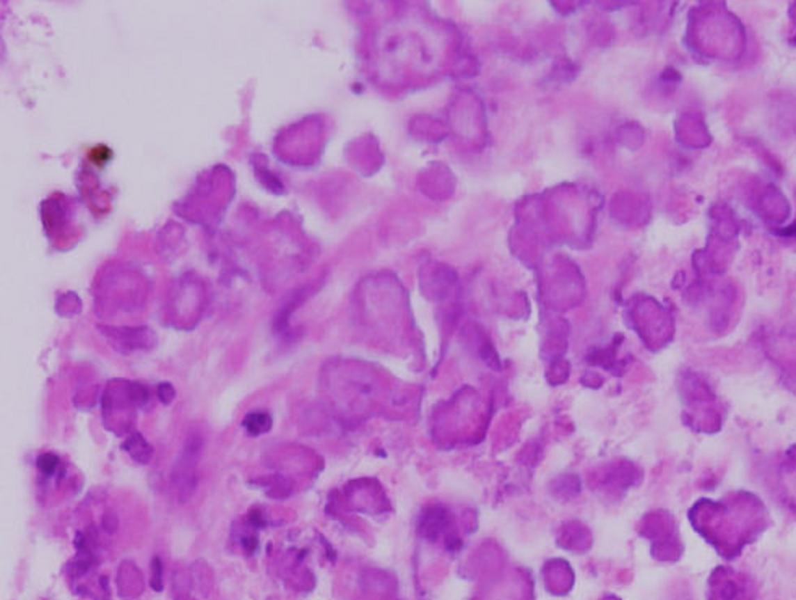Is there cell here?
I'll return each mask as SVG.
<instances>
[{"mask_svg":"<svg viewBox=\"0 0 796 600\" xmlns=\"http://www.w3.org/2000/svg\"><path fill=\"white\" fill-rule=\"evenodd\" d=\"M150 585L153 590H163V563L158 556H154L152 561V579H150Z\"/></svg>","mask_w":796,"mask_h":600,"instance_id":"11","label":"cell"},{"mask_svg":"<svg viewBox=\"0 0 796 600\" xmlns=\"http://www.w3.org/2000/svg\"><path fill=\"white\" fill-rule=\"evenodd\" d=\"M118 585L119 594H122L124 597H137L138 594H142L143 578L137 566L129 563V561L122 563V566L119 568Z\"/></svg>","mask_w":796,"mask_h":600,"instance_id":"7","label":"cell"},{"mask_svg":"<svg viewBox=\"0 0 796 600\" xmlns=\"http://www.w3.org/2000/svg\"><path fill=\"white\" fill-rule=\"evenodd\" d=\"M57 466H59V457L54 456V454L46 452L38 457V467H40V471L45 472L46 475H51V473L56 471Z\"/></svg>","mask_w":796,"mask_h":600,"instance_id":"12","label":"cell"},{"mask_svg":"<svg viewBox=\"0 0 796 600\" xmlns=\"http://www.w3.org/2000/svg\"><path fill=\"white\" fill-rule=\"evenodd\" d=\"M176 600H196V599L189 597V595H179V597H177Z\"/></svg>","mask_w":796,"mask_h":600,"instance_id":"16","label":"cell"},{"mask_svg":"<svg viewBox=\"0 0 796 600\" xmlns=\"http://www.w3.org/2000/svg\"><path fill=\"white\" fill-rule=\"evenodd\" d=\"M122 449L129 452V456L140 464H148L152 461L153 449L150 444L145 441V438L140 433H132L125 439L122 444Z\"/></svg>","mask_w":796,"mask_h":600,"instance_id":"8","label":"cell"},{"mask_svg":"<svg viewBox=\"0 0 796 600\" xmlns=\"http://www.w3.org/2000/svg\"><path fill=\"white\" fill-rule=\"evenodd\" d=\"M236 194L234 173L225 164L208 168L196 179L174 210L184 220L213 228L220 223Z\"/></svg>","mask_w":796,"mask_h":600,"instance_id":"1","label":"cell"},{"mask_svg":"<svg viewBox=\"0 0 796 600\" xmlns=\"http://www.w3.org/2000/svg\"><path fill=\"white\" fill-rule=\"evenodd\" d=\"M101 332L113 342L116 348L120 352H135V350H150L157 345V335L148 327H104L101 326Z\"/></svg>","mask_w":796,"mask_h":600,"instance_id":"6","label":"cell"},{"mask_svg":"<svg viewBox=\"0 0 796 600\" xmlns=\"http://www.w3.org/2000/svg\"><path fill=\"white\" fill-rule=\"evenodd\" d=\"M249 521H250L252 524H254L255 527H262V526H264V517H262V514H260L259 511H252L250 514H249Z\"/></svg>","mask_w":796,"mask_h":600,"instance_id":"15","label":"cell"},{"mask_svg":"<svg viewBox=\"0 0 796 600\" xmlns=\"http://www.w3.org/2000/svg\"><path fill=\"white\" fill-rule=\"evenodd\" d=\"M41 220L47 239L56 249L67 251L80 239L74 200L64 194H54L42 202Z\"/></svg>","mask_w":796,"mask_h":600,"instance_id":"3","label":"cell"},{"mask_svg":"<svg viewBox=\"0 0 796 600\" xmlns=\"http://www.w3.org/2000/svg\"><path fill=\"white\" fill-rule=\"evenodd\" d=\"M244 425L246 432L250 434V436H260V434H264L266 432H270L271 428V418L269 413H264V412H254V413H249L247 417L244 418Z\"/></svg>","mask_w":796,"mask_h":600,"instance_id":"10","label":"cell"},{"mask_svg":"<svg viewBox=\"0 0 796 600\" xmlns=\"http://www.w3.org/2000/svg\"><path fill=\"white\" fill-rule=\"evenodd\" d=\"M150 290L148 278L129 264H109L101 270L95 298L106 313H132L143 306Z\"/></svg>","mask_w":796,"mask_h":600,"instance_id":"2","label":"cell"},{"mask_svg":"<svg viewBox=\"0 0 796 600\" xmlns=\"http://www.w3.org/2000/svg\"><path fill=\"white\" fill-rule=\"evenodd\" d=\"M203 304H205V287L192 274H184L179 277L171 290L169 299V317L171 324L179 329H191L200 319Z\"/></svg>","mask_w":796,"mask_h":600,"instance_id":"4","label":"cell"},{"mask_svg":"<svg viewBox=\"0 0 796 600\" xmlns=\"http://www.w3.org/2000/svg\"><path fill=\"white\" fill-rule=\"evenodd\" d=\"M242 546H244L246 551H254L257 548V539L255 537H244L242 539Z\"/></svg>","mask_w":796,"mask_h":600,"instance_id":"14","label":"cell"},{"mask_svg":"<svg viewBox=\"0 0 796 600\" xmlns=\"http://www.w3.org/2000/svg\"><path fill=\"white\" fill-rule=\"evenodd\" d=\"M174 395H176V390H174L173 384H169V382H163V384H159L158 387V399L161 400L164 405H169L174 400Z\"/></svg>","mask_w":796,"mask_h":600,"instance_id":"13","label":"cell"},{"mask_svg":"<svg viewBox=\"0 0 796 600\" xmlns=\"http://www.w3.org/2000/svg\"><path fill=\"white\" fill-rule=\"evenodd\" d=\"M264 158L265 157H254V159H252V164H254L255 169V176L259 177L262 186L269 189L270 192L281 194L283 192V182L280 181L278 176H275V174L270 171Z\"/></svg>","mask_w":796,"mask_h":600,"instance_id":"9","label":"cell"},{"mask_svg":"<svg viewBox=\"0 0 796 600\" xmlns=\"http://www.w3.org/2000/svg\"><path fill=\"white\" fill-rule=\"evenodd\" d=\"M203 439L198 433H192L184 444L182 452L179 454L173 466V483L177 490L181 501H187L197 487V464L202 454Z\"/></svg>","mask_w":796,"mask_h":600,"instance_id":"5","label":"cell"}]
</instances>
